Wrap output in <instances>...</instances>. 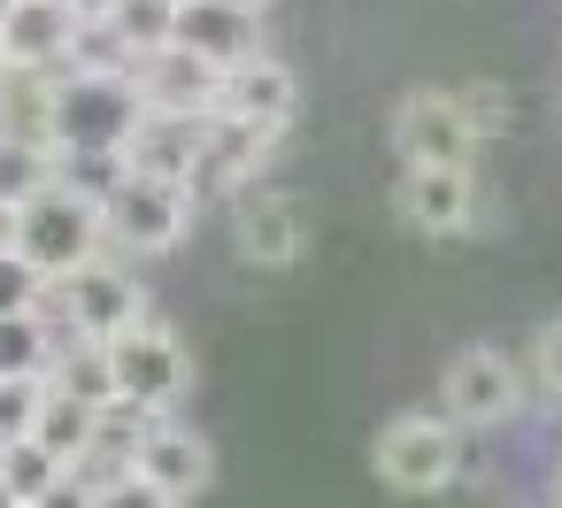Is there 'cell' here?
Returning a JSON list of instances; mask_svg holds the SVG:
<instances>
[{
    "label": "cell",
    "instance_id": "cell-35",
    "mask_svg": "<svg viewBox=\"0 0 562 508\" xmlns=\"http://www.w3.org/2000/svg\"><path fill=\"white\" fill-rule=\"evenodd\" d=\"M554 508H562V462H554Z\"/></svg>",
    "mask_w": 562,
    "mask_h": 508
},
{
    "label": "cell",
    "instance_id": "cell-4",
    "mask_svg": "<svg viewBox=\"0 0 562 508\" xmlns=\"http://www.w3.org/2000/svg\"><path fill=\"white\" fill-rule=\"evenodd\" d=\"M93 255H101V208H93V201L47 185V193H32V201L16 208V262H32V270L47 278V293H55L78 262H93Z\"/></svg>",
    "mask_w": 562,
    "mask_h": 508
},
{
    "label": "cell",
    "instance_id": "cell-2",
    "mask_svg": "<svg viewBox=\"0 0 562 508\" xmlns=\"http://www.w3.org/2000/svg\"><path fill=\"white\" fill-rule=\"evenodd\" d=\"M193 208H201V201H193L186 185L124 170V178H116V193L101 201V247H109V255H124V262L170 255V247L193 232Z\"/></svg>",
    "mask_w": 562,
    "mask_h": 508
},
{
    "label": "cell",
    "instance_id": "cell-5",
    "mask_svg": "<svg viewBox=\"0 0 562 508\" xmlns=\"http://www.w3.org/2000/svg\"><path fill=\"white\" fill-rule=\"evenodd\" d=\"M47 301L63 308L55 324H63L70 339H93V347H109L116 331H132V324L147 316V293H139L132 262H124V255H109V247H101L93 262H78V270L47 293Z\"/></svg>",
    "mask_w": 562,
    "mask_h": 508
},
{
    "label": "cell",
    "instance_id": "cell-16",
    "mask_svg": "<svg viewBox=\"0 0 562 508\" xmlns=\"http://www.w3.org/2000/svg\"><path fill=\"white\" fill-rule=\"evenodd\" d=\"M170 47H186L193 63H209V70L224 78L232 63L262 55V32H255V16L224 9V0H186V9H178V32H170Z\"/></svg>",
    "mask_w": 562,
    "mask_h": 508
},
{
    "label": "cell",
    "instance_id": "cell-17",
    "mask_svg": "<svg viewBox=\"0 0 562 508\" xmlns=\"http://www.w3.org/2000/svg\"><path fill=\"white\" fill-rule=\"evenodd\" d=\"M201 124H209V116H155V109H139V124H132V139H124V170L186 185V178H193V155H201Z\"/></svg>",
    "mask_w": 562,
    "mask_h": 508
},
{
    "label": "cell",
    "instance_id": "cell-13",
    "mask_svg": "<svg viewBox=\"0 0 562 508\" xmlns=\"http://www.w3.org/2000/svg\"><path fill=\"white\" fill-rule=\"evenodd\" d=\"M124 470H139L147 485H162L178 508L216 477V454H209V439L193 431V424H178V416H155L147 431H139V447H132V462Z\"/></svg>",
    "mask_w": 562,
    "mask_h": 508
},
{
    "label": "cell",
    "instance_id": "cell-25",
    "mask_svg": "<svg viewBox=\"0 0 562 508\" xmlns=\"http://www.w3.org/2000/svg\"><path fill=\"white\" fill-rule=\"evenodd\" d=\"M116 178H124V155H55V185L93 201V208L116 193Z\"/></svg>",
    "mask_w": 562,
    "mask_h": 508
},
{
    "label": "cell",
    "instance_id": "cell-24",
    "mask_svg": "<svg viewBox=\"0 0 562 508\" xmlns=\"http://www.w3.org/2000/svg\"><path fill=\"white\" fill-rule=\"evenodd\" d=\"M47 185H55V155H47V147L0 139V201L24 208V201H32V193H47Z\"/></svg>",
    "mask_w": 562,
    "mask_h": 508
},
{
    "label": "cell",
    "instance_id": "cell-26",
    "mask_svg": "<svg viewBox=\"0 0 562 508\" xmlns=\"http://www.w3.org/2000/svg\"><path fill=\"white\" fill-rule=\"evenodd\" d=\"M454 109H462V124H470V139H477V147H485L493 132H508V116H516L508 86H485V78H477V86H462V93H454Z\"/></svg>",
    "mask_w": 562,
    "mask_h": 508
},
{
    "label": "cell",
    "instance_id": "cell-31",
    "mask_svg": "<svg viewBox=\"0 0 562 508\" xmlns=\"http://www.w3.org/2000/svg\"><path fill=\"white\" fill-rule=\"evenodd\" d=\"M32 508H93V477H86V470H63Z\"/></svg>",
    "mask_w": 562,
    "mask_h": 508
},
{
    "label": "cell",
    "instance_id": "cell-8",
    "mask_svg": "<svg viewBox=\"0 0 562 508\" xmlns=\"http://www.w3.org/2000/svg\"><path fill=\"white\" fill-rule=\"evenodd\" d=\"M232 255L247 270H293L308 255V208L278 185H247L232 201Z\"/></svg>",
    "mask_w": 562,
    "mask_h": 508
},
{
    "label": "cell",
    "instance_id": "cell-20",
    "mask_svg": "<svg viewBox=\"0 0 562 508\" xmlns=\"http://www.w3.org/2000/svg\"><path fill=\"white\" fill-rule=\"evenodd\" d=\"M70 331L40 308V316H0V377H40L47 385V362Z\"/></svg>",
    "mask_w": 562,
    "mask_h": 508
},
{
    "label": "cell",
    "instance_id": "cell-30",
    "mask_svg": "<svg viewBox=\"0 0 562 508\" xmlns=\"http://www.w3.org/2000/svg\"><path fill=\"white\" fill-rule=\"evenodd\" d=\"M531 377H539L547 400H562V316H547V324L531 331Z\"/></svg>",
    "mask_w": 562,
    "mask_h": 508
},
{
    "label": "cell",
    "instance_id": "cell-10",
    "mask_svg": "<svg viewBox=\"0 0 562 508\" xmlns=\"http://www.w3.org/2000/svg\"><path fill=\"white\" fill-rule=\"evenodd\" d=\"M270 132H255V124H239V116H216L209 109V124H201V155H193V178H186V193L193 201H239L255 178H262V162H270Z\"/></svg>",
    "mask_w": 562,
    "mask_h": 508
},
{
    "label": "cell",
    "instance_id": "cell-32",
    "mask_svg": "<svg viewBox=\"0 0 562 508\" xmlns=\"http://www.w3.org/2000/svg\"><path fill=\"white\" fill-rule=\"evenodd\" d=\"M0 255H16V208L0 201Z\"/></svg>",
    "mask_w": 562,
    "mask_h": 508
},
{
    "label": "cell",
    "instance_id": "cell-15",
    "mask_svg": "<svg viewBox=\"0 0 562 508\" xmlns=\"http://www.w3.org/2000/svg\"><path fill=\"white\" fill-rule=\"evenodd\" d=\"M70 32H78L70 0H16L9 24H0V63L9 70H63Z\"/></svg>",
    "mask_w": 562,
    "mask_h": 508
},
{
    "label": "cell",
    "instance_id": "cell-1",
    "mask_svg": "<svg viewBox=\"0 0 562 508\" xmlns=\"http://www.w3.org/2000/svg\"><path fill=\"white\" fill-rule=\"evenodd\" d=\"M101 354H109V400H124L139 416H170L186 400V385H193L186 339L170 324H155V316H139L132 331H116Z\"/></svg>",
    "mask_w": 562,
    "mask_h": 508
},
{
    "label": "cell",
    "instance_id": "cell-19",
    "mask_svg": "<svg viewBox=\"0 0 562 508\" xmlns=\"http://www.w3.org/2000/svg\"><path fill=\"white\" fill-rule=\"evenodd\" d=\"M93 431H101V408H86V400H70V393H40L32 439H40L63 470H78V462L93 454Z\"/></svg>",
    "mask_w": 562,
    "mask_h": 508
},
{
    "label": "cell",
    "instance_id": "cell-37",
    "mask_svg": "<svg viewBox=\"0 0 562 508\" xmlns=\"http://www.w3.org/2000/svg\"><path fill=\"white\" fill-rule=\"evenodd\" d=\"M0 508H16V500H9V485H0Z\"/></svg>",
    "mask_w": 562,
    "mask_h": 508
},
{
    "label": "cell",
    "instance_id": "cell-14",
    "mask_svg": "<svg viewBox=\"0 0 562 508\" xmlns=\"http://www.w3.org/2000/svg\"><path fill=\"white\" fill-rule=\"evenodd\" d=\"M132 93L155 116H209L216 109V70L193 63L186 47H155L147 63H132Z\"/></svg>",
    "mask_w": 562,
    "mask_h": 508
},
{
    "label": "cell",
    "instance_id": "cell-29",
    "mask_svg": "<svg viewBox=\"0 0 562 508\" xmlns=\"http://www.w3.org/2000/svg\"><path fill=\"white\" fill-rule=\"evenodd\" d=\"M93 508H178L162 485H147L139 470H109V477H93Z\"/></svg>",
    "mask_w": 562,
    "mask_h": 508
},
{
    "label": "cell",
    "instance_id": "cell-9",
    "mask_svg": "<svg viewBox=\"0 0 562 508\" xmlns=\"http://www.w3.org/2000/svg\"><path fill=\"white\" fill-rule=\"evenodd\" d=\"M393 155H401L408 170H470L477 139H470L454 93H439V86L408 93V101L393 109Z\"/></svg>",
    "mask_w": 562,
    "mask_h": 508
},
{
    "label": "cell",
    "instance_id": "cell-11",
    "mask_svg": "<svg viewBox=\"0 0 562 508\" xmlns=\"http://www.w3.org/2000/svg\"><path fill=\"white\" fill-rule=\"evenodd\" d=\"M293 109H301V78L262 47V55H247V63H232L224 78H216V116H239V124H255V132H285L293 124Z\"/></svg>",
    "mask_w": 562,
    "mask_h": 508
},
{
    "label": "cell",
    "instance_id": "cell-6",
    "mask_svg": "<svg viewBox=\"0 0 562 508\" xmlns=\"http://www.w3.org/2000/svg\"><path fill=\"white\" fill-rule=\"evenodd\" d=\"M132 124H139L132 78H63L55 86V124H47L55 155H124Z\"/></svg>",
    "mask_w": 562,
    "mask_h": 508
},
{
    "label": "cell",
    "instance_id": "cell-36",
    "mask_svg": "<svg viewBox=\"0 0 562 508\" xmlns=\"http://www.w3.org/2000/svg\"><path fill=\"white\" fill-rule=\"evenodd\" d=\"M9 9H16V0H0V24H9Z\"/></svg>",
    "mask_w": 562,
    "mask_h": 508
},
{
    "label": "cell",
    "instance_id": "cell-12",
    "mask_svg": "<svg viewBox=\"0 0 562 508\" xmlns=\"http://www.w3.org/2000/svg\"><path fill=\"white\" fill-rule=\"evenodd\" d=\"M393 216H401L408 232H424V239L477 232V178H470V170H401Z\"/></svg>",
    "mask_w": 562,
    "mask_h": 508
},
{
    "label": "cell",
    "instance_id": "cell-7",
    "mask_svg": "<svg viewBox=\"0 0 562 508\" xmlns=\"http://www.w3.org/2000/svg\"><path fill=\"white\" fill-rule=\"evenodd\" d=\"M524 408V377L501 347H462L439 377V416L454 431H501L508 416Z\"/></svg>",
    "mask_w": 562,
    "mask_h": 508
},
{
    "label": "cell",
    "instance_id": "cell-23",
    "mask_svg": "<svg viewBox=\"0 0 562 508\" xmlns=\"http://www.w3.org/2000/svg\"><path fill=\"white\" fill-rule=\"evenodd\" d=\"M55 477H63V462H55L40 439H16V447H0V485H9V500H16V508H32V500H40Z\"/></svg>",
    "mask_w": 562,
    "mask_h": 508
},
{
    "label": "cell",
    "instance_id": "cell-39",
    "mask_svg": "<svg viewBox=\"0 0 562 508\" xmlns=\"http://www.w3.org/2000/svg\"><path fill=\"white\" fill-rule=\"evenodd\" d=\"M0 78H9V63H0Z\"/></svg>",
    "mask_w": 562,
    "mask_h": 508
},
{
    "label": "cell",
    "instance_id": "cell-34",
    "mask_svg": "<svg viewBox=\"0 0 562 508\" xmlns=\"http://www.w3.org/2000/svg\"><path fill=\"white\" fill-rule=\"evenodd\" d=\"M224 9H239V16H262V9H270V0H224Z\"/></svg>",
    "mask_w": 562,
    "mask_h": 508
},
{
    "label": "cell",
    "instance_id": "cell-3",
    "mask_svg": "<svg viewBox=\"0 0 562 508\" xmlns=\"http://www.w3.org/2000/svg\"><path fill=\"white\" fill-rule=\"evenodd\" d=\"M370 462H378V477H385L393 493L424 500V493H447V485L462 477V431H454L447 416H431V408H401L393 424H378Z\"/></svg>",
    "mask_w": 562,
    "mask_h": 508
},
{
    "label": "cell",
    "instance_id": "cell-38",
    "mask_svg": "<svg viewBox=\"0 0 562 508\" xmlns=\"http://www.w3.org/2000/svg\"><path fill=\"white\" fill-rule=\"evenodd\" d=\"M170 9H186V0H170Z\"/></svg>",
    "mask_w": 562,
    "mask_h": 508
},
{
    "label": "cell",
    "instance_id": "cell-28",
    "mask_svg": "<svg viewBox=\"0 0 562 508\" xmlns=\"http://www.w3.org/2000/svg\"><path fill=\"white\" fill-rule=\"evenodd\" d=\"M47 308V278L16 255H0V316H40Z\"/></svg>",
    "mask_w": 562,
    "mask_h": 508
},
{
    "label": "cell",
    "instance_id": "cell-33",
    "mask_svg": "<svg viewBox=\"0 0 562 508\" xmlns=\"http://www.w3.org/2000/svg\"><path fill=\"white\" fill-rule=\"evenodd\" d=\"M70 9H78V16H109V9H116V0H70Z\"/></svg>",
    "mask_w": 562,
    "mask_h": 508
},
{
    "label": "cell",
    "instance_id": "cell-18",
    "mask_svg": "<svg viewBox=\"0 0 562 508\" xmlns=\"http://www.w3.org/2000/svg\"><path fill=\"white\" fill-rule=\"evenodd\" d=\"M55 86H63V70H9V78H0V139H24V147L55 155V139H47Z\"/></svg>",
    "mask_w": 562,
    "mask_h": 508
},
{
    "label": "cell",
    "instance_id": "cell-21",
    "mask_svg": "<svg viewBox=\"0 0 562 508\" xmlns=\"http://www.w3.org/2000/svg\"><path fill=\"white\" fill-rule=\"evenodd\" d=\"M47 393H70V400L101 408V400H109V354H101L93 339H63L55 362H47Z\"/></svg>",
    "mask_w": 562,
    "mask_h": 508
},
{
    "label": "cell",
    "instance_id": "cell-27",
    "mask_svg": "<svg viewBox=\"0 0 562 508\" xmlns=\"http://www.w3.org/2000/svg\"><path fill=\"white\" fill-rule=\"evenodd\" d=\"M40 377H0V447L32 439V416H40Z\"/></svg>",
    "mask_w": 562,
    "mask_h": 508
},
{
    "label": "cell",
    "instance_id": "cell-22",
    "mask_svg": "<svg viewBox=\"0 0 562 508\" xmlns=\"http://www.w3.org/2000/svg\"><path fill=\"white\" fill-rule=\"evenodd\" d=\"M101 24L116 32V47H124L132 63H147L155 47H170V32H178V9H170V0H116V9H109Z\"/></svg>",
    "mask_w": 562,
    "mask_h": 508
}]
</instances>
